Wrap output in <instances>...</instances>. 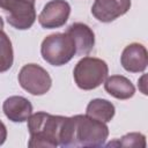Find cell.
<instances>
[{
  "label": "cell",
  "mask_w": 148,
  "mask_h": 148,
  "mask_svg": "<svg viewBox=\"0 0 148 148\" xmlns=\"http://www.w3.org/2000/svg\"><path fill=\"white\" fill-rule=\"evenodd\" d=\"M7 22L17 30H27L36 21L35 0H0Z\"/></svg>",
  "instance_id": "5b68a950"
},
{
  "label": "cell",
  "mask_w": 148,
  "mask_h": 148,
  "mask_svg": "<svg viewBox=\"0 0 148 148\" xmlns=\"http://www.w3.org/2000/svg\"><path fill=\"white\" fill-rule=\"evenodd\" d=\"M20 86L31 95L40 96L46 94L52 84L50 74L36 64L24 65L18 73Z\"/></svg>",
  "instance_id": "8992f818"
},
{
  "label": "cell",
  "mask_w": 148,
  "mask_h": 148,
  "mask_svg": "<svg viewBox=\"0 0 148 148\" xmlns=\"http://www.w3.org/2000/svg\"><path fill=\"white\" fill-rule=\"evenodd\" d=\"M108 147L111 146H120V147H139V148H145L146 147V136L141 133H128L124 135L120 140L110 142L106 145Z\"/></svg>",
  "instance_id": "9a60e30c"
},
{
  "label": "cell",
  "mask_w": 148,
  "mask_h": 148,
  "mask_svg": "<svg viewBox=\"0 0 148 148\" xmlns=\"http://www.w3.org/2000/svg\"><path fill=\"white\" fill-rule=\"evenodd\" d=\"M131 8V0H95L91 14L101 22L109 23L123 16Z\"/></svg>",
  "instance_id": "ba28073f"
},
{
  "label": "cell",
  "mask_w": 148,
  "mask_h": 148,
  "mask_svg": "<svg viewBox=\"0 0 148 148\" xmlns=\"http://www.w3.org/2000/svg\"><path fill=\"white\" fill-rule=\"evenodd\" d=\"M14 60L13 46L9 37L3 30H0V73L7 72Z\"/></svg>",
  "instance_id": "5bb4252c"
},
{
  "label": "cell",
  "mask_w": 148,
  "mask_h": 148,
  "mask_svg": "<svg viewBox=\"0 0 148 148\" xmlns=\"http://www.w3.org/2000/svg\"><path fill=\"white\" fill-rule=\"evenodd\" d=\"M104 89L117 99H128L135 94L133 83L123 75H111L104 81Z\"/></svg>",
  "instance_id": "7c38bea8"
},
{
  "label": "cell",
  "mask_w": 148,
  "mask_h": 148,
  "mask_svg": "<svg viewBox=\"0 0 148 148\" xmlns=\"http://www.w3.org/2000/svg\"><path fill=\"white\" fill-rule=\"evenodd\" d=\"M66 34H68L74 40L76 54L87 56L94 49L95 35H94V31L87 24L81 22H75L67 28Z\"/></svg>",
  "instance_id": "30bf717a"
},
{
  "label": "cell",
  "mask_w": 148,
  "mask_h": 148,
  "mask_svg": "<svg viewBox=\"0 0 148 148\" xmlns=\"http://www.w3.org/2000/svg\"><path fill=\"white\" fill-rule=\"evenodd\" d=\"M114 112V105L108 99L103 98H95L90 101L86 109V114L88 117H91L103 123H109L113 118Z\"/></svg>",
  "instance_id": "4fadbf2b"
},
{
  "label": "cell",
  "mask_w": 148,
  "mask_h": 148,
  "mask_svg": "<svg viewBox=\"0 0 148 148\" xmlns=\"http://www.w3.org/2000/svg\"><path fill=\"white\" fill-rule=\"evenodd\" d=\"M109 68L104 60L94 57H83L74 67L73 76L76 86L82 90H92L104 83Z\"/></svg>",
  "instance_id": "3957f363"
},
{
  "label": "cell",
  "mask_w": 148,
  "mask_h": 148,
  "mask_svg": "<svg viewBox=\"0 0 148 148\" xmlns=\"http://www.w3.org/2000/svg\"><path fill=\"white\" fill-rule=\"evenodd\" d=\"M6 139H7V128H6L5 124L0 120V146L3 145Z\"/></svg>",
  "instance_id": "2e32d148"
},
{
  "label": "cell",
  "mask_w": 148,
  "mask_h": 148,
  "mask_svg": "<svg viewBox=\"0 0 148 148\" xmlns=\"http://www.w3.org/2000/svg\"><path fill=\"white\" fill-rule=\"evenodd\" d=\"M2 110L6 117L14 123H22L28 120L32 113V104L22 96H10L3 104Z\"/></svg>",
  "instance_id": "8fae6325"
},
{
  "label": "cell",
  "mask_w": 148,
  "mask_h": 148,
  "mask_svg": "<svg viewBox=\"0 0 148 148\" xmlns=\"http://www.w3.org/2000/svg\"><path fill=\"white\" fill-rule=\"evenodd\" d=\"M71 14V6L65 0L49 1L40 14L38 15V23L45 29H54L62 27Z\"/></svg>",
  "instance_id": "52a82bcc"
},
{
  "label": "cell",
  "mask_w": 148,
  "mask_h": 148,
  "mask_svg": "<svg viewBox=\"0 0 148 148\" xmlns=\"http://www.w3.org/2000/svg\"><path fill=\"white\" fill-rule=\"evenodd\" d=\"M109 136L105 123L87 114L66 117L61 127L59 147H102Z\"/></svg>",
  "instance_id": "6da1fadb"
},
{
  "label": "cell",
  "mask_w": 148,
  "mask_h": 148,
  "mask_svg": "<svg viewBox=\"0 0 148 148\" xmlns=\"http://www.w3.org/2000/svg\"><path fill=\"white\" fill-rule=\"evenodd\" d=\"M65 118L64 116H53L46 112H36L31 114L28 118V130L30 133L28 147H59L60 132Z\"/></svg>",
  "instance_id": "7a4b0ae2"
},
{
  "label": "cell",
  "mask_w": 148,
  "mask_h": 148,
  "mask_svg": "<svg viewBox=\"0 0 148 148\" xmlns=\"http://www.w3.org/2000/svg\"><path fill=\"white\" fill-rule=\"evenodd\" d=\"M43 59L52 66H62L67 64L75 54L74 40L66 32L52 34L44 38L40 45Z\"/></svg>",
  "instance_id": "277c9868"
},
{
  "label": "cell",
  "mask_w": 148,
  "mask_h": 148,
  "mask_svg": "<svg viewBox=\"0 0 148 148\" xmlns=\"http://www.w3.org/2000/svg\"><path fill=\"white\" fill-rule=\"evenodd\" d=\"M121 66L130 73L143 72L148 65V53L146 47L139 43L127 45L120 57Z\"/></svg>",
  "instance_id": "9c48e42d"
},
{
  "label": "cell",
  "mask_w": 148,
  "mask_h": 148,
  "mask_svg": "<svg viewBox=\"0 0 148 148\" xmlns=\"http://www.w3.org/2000/svg\"><path fill=\"white\" fill-rule=\"evenodd\" d=\"M2 28H3V21H2L1 16H0V30H2Z\"/></svg>",
  "instance_id": "e0dca14e"
}]
</instances>
